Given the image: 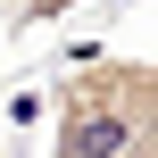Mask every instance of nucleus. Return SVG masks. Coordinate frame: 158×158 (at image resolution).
<instances>
[{"label":"nucleus","instance_id":"nucleus-1","mask_svg":"<svg viewBox=\"0 0 158 158\" xmlns=\"http://www.w3.org/2000/svg\"><path fill=\"white\" fill-rule=\"evenodd\" d=\"M142 142H158V67L83 50L50 92V158H125Z\"/></svg>","mask_w":158,"mask_h":158},{"label":"nucleus","instance_id":"nucleus-2","mask_svg":"<svg viewBox=\"0 0 158 158\" xmlns=\"http://www.w3.org/2000/svg\"><path fill=\"white\" fill-rule=\"evenodd\" d=\"M67 8H83V0H8V17H17V25H58Z\"/></svg>","mask_w":158,"mask_h":158},{"label":"nucleus","instance_id":"nucleus-3","mask_svg":"<svg viewBox=\"0 0 158 158\" xmlns=\"http://www.w3.org/2000/svg\"><path fill=\"white\" fill-rule=\"evenodd\" d=\"M125 158H158V142H142V150H125Z\"/></svg>","mask_w":158,"mask_h":158}]
</instances>
